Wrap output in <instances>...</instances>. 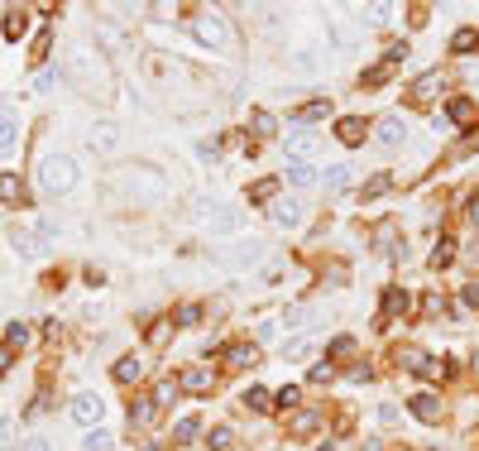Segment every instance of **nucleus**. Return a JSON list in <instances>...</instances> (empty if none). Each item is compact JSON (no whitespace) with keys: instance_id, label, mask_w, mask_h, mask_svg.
Returning <instances> with one entry per match:
<instances>
[{"instance_id":"7c9ffc66","label":"nucleus","mask_w":479,"mask_h":451,"mask_svg":"<svg viewBox=\"0 0 479 451\" xmlns=\"http://www.w3.org/2000/svg\"><path fill=\"white\" fill-rule=\"evenodd\" d=\"M20 197V183L15 178H0V202H15Z\"/></svg>"},{"instance_id":"a211bd4d","label":"nucleus","mask_w":479,"mask_h":451,"mask_svg":"<svg viewBox=\"0 0 479 451\" xmlns=\"http://www.w3.org/2000/svg\"><path fill=\"white\" fill-rule=\"evenodd\" d=\"M225 360H230V365H254V345H230Z\"/></svg>"},{"instance_id":"393cba45","label":"nucleus","mask_w":479,"mask_h":451,"mask_svg":"<svg viewBox=\"0 0 479 451\" xmlns=\"http://www.w3.org/2000/svg\"><path fill=\"white\" fill-rule=\"evenodd\" d=\"M273 192H278V178H264V183H259L254 192H249V202H268Z\"/></svg>"},{"instance_id":"20e7f679","label":"nucleus","mask_w":479,"mask_h":451,"mask_svg":"<svg viewBox=\"0 0 479 451\" xmlns=\"http://www.w3.org/2000/svg\"><path fill=\"white\" fill-rule=\"evenodd\" d=\"M192 34H197V39H202V44H225V20H221V15H202V20H197V25H192Z\"/></svg>"},{"instance_id":"412c9836","label":"nucleus","mask_w":479,"mask_h":451,"mask_svg":"<svg viewBox=\"0 0 479 451\" xmlns=\"http://www.w3.org/2000/svg\"><path fill=\"white\" fill-rule=\"evenodd\" d=\"M451 260H455V245H451V240H441V245H436V255H431V265H436V269H446Z\"/></svg>"},{"instance_id":"c9c22d12","label":"nucleus","mask_w":479,"mask_h":451,"mask_svg":"<svg viewBox=\"0 0 479 451\" xmlns=\"http://www.w3.org/2000/svg\"><path fill=\"white\" fill-rule=\"evenodd\" d=\"M293 403H297V389H293V384H288V389H278V408H293Z\"/></svg>"},{"instance_id":"79ce46f5","label":"nucleus","mask_w":479,"mask_h":451,"mask_svg":"<svg viewBox=\"0 0 479 451\" xmlns=\"http://www.w3.org/2000/svg\"><path fill=\"white\" fill-rule=\"evenodd\" d=\"M29 451H48V442H44V437H39V442H29Z\"/></svg>"},{"instance_id":"f8f14e48","label":"nucleus","mask_w":479,"mask_h":451,"mask_svg":"<svg viewBox=\"0 0 479 451\" xmlns=\"http://www.w3.org/2000/svg\"><path fill=\"white\" fill-rule=\"evenodd\" d=\"M183 389H192V394H206V389H211V370H202V365H197V370H187V374H183Z\"/></svg>"},{"instance_id":"9d476101","label":"nucleus","mask_w":479,"mask_h":451,"mask_svg":"<svg viewBox=\"0 0 479 451\" xmlns=\"http://www.w3.org/2000/svg\"><path fill=\"white\" fill-rule=\"evenodd\" d=\"M115 144H120V134H115V125H96V130H91V149H101V154H110Z\"/></svg>"},{"instance_id":"473e14b6","label":"nucleus","mask_w":479,"mask_h":451,"mask_svg":"<svg viewBox=\"0 0 479 451\" xmlns=\"http://www.w3.org/2000/svg\"><path fill=\"white\" fill-rule=\"evenodd\" d=\"M29 341V326L25 322H15V326H10V345H25Z\"/></svg>"},{"instance_id":"2f4dec72","label":"nucleus","mask_w":479,"mask_h":451,"mask_svg":"<svg viewBox=\"0 0 479 451\" xmlns=\"http://www.w3.org/2000/svg\"><path fill=\"white\" fill-rule=\"evenodd\" d=\"M211 447H216V451L230 447V427H216V432H211Z\"/></svg>"},{"instance_id":"f3484780","label":"nucleus","mask_w":479,"mask_h":451,"mask_svg":"<svg viewBox=\"0 0 479 451\" xmlns=\"http://www.w3.org/2000/svg\"><path fill=\"white\" fill-rule=\"evenodd\" d=\"M475 44H479V34H475V29H460V34L451 39V49H455V53H470Z\"/></svg>"},{"instance_id":"e433bc0d","label":"nucleus","mask_w":479,"mask_h":451,"mask_svg":"<svg viewBox=\"0 0 479 451\" xmlns=\"http://www.w3.org/2000/svg\"><path fill=\"white\" fill-rule=\"evenodd\" d=\"M178 322H183V326H192V322H202V307H183V312H178Z\"/></svg>"},{"instance_id":"bb28decb","label":"nucleus","mask_w":479,"mask_h":451,"mask_svg":"<svg viewBox=\"0 0 479 451\" xmlns=\"http://www.w3.org/2000/svg\"><path fill=\"white\" fill-rule=\"evenodd\" d=\"M431 91H436V77H422L412 87V101H431Z\"/></svg>"},{"instance_id":"4468645a","label":"nucleus","mask_w":479,"mask_h":451,"mask_svg":"<svg viewBox=\"0 0 479 451\" xmlns=\"http://www.w3.org/2000/svg\"><path fill=\"white\" fill-rule=\"evenodd\" d=\"M197 432H202V418H183V423L173 427V442H178V447H187Z\"/></svg>"},{"instance_id":"f257e3e1","label":"nucleus","mask_w":479,"mask_h":451,"mask_svg":"<svg viewBox=\"0 0 479 451\" xmlns=\"http://www.w3.org/2000/svg\"><path fill=\"white\" fill-rule=\"evenodd\" d=\"M72 183H77V163L67 154H48L39 163V187L44 192H72Z\"/></svg>"},{"instance_id":"ddd939ff","label":"nucleus","mask_w":479,"mask_h":451,"mask_svg":"<svg viewBox=\"0 0 479 451\" xmlns=\"http://www.w3.org/2000/svg\"><path fill=\"white\" fill-rule=\"evenodd\" d=\"M293 187H312V178H317V168L312 163H288V173H283Z\"/></svg>"},{"instance_id":"9b49d317","label":"nucleus","mask_w":479,"mask_h":451,"mask_svg":"<svg viewBox=\"0 0 479 451\" xmlns=\"http://www.w3.org/2000/svg\"><path fill=\"white\" fill-rule=\"evenodd\" d=\"M336 134H341L346 144H360V139H365V120H360V115H346V120L336 125Z\"/></svg>"},{"instance_id":"c756f323","label":"nucleus","mask_w":479,"mask_h":451,"mask_svg":"<svg viewBox=\"0 0 479 451\" xmlns=\"http://www.w3.org/2000/svg\"><path fill=\"white\" fill-rule=\"evenodd\" d=\"M15 245H20V255H39V240L25 236V231H15Z\"/></svg>"},{"instance_id":"72a5a7b5","label":"nucleus","mask_w":479,"mask_h":451,"mask_svg":"<svg viewBox=\"0 0 479 451\" xmlns=\"http://www.w3.org/2000/svg\"><path fill=\"white\" fill-rule=\"evenodd\" d=\"M465 115H470V101H465V96H455V101H451V120H465Z\"/></svg>"},{"instance_id":"f704fd0d","label":"nucleus","mask_w":479,"mask_h":451,"mask_svg":"<svg viewBox=\"0 0 479 451\" xmlns=\"http://www.w3.org/2000/svg\"><path fill=\"white\" fill-rule=\"evenodd\" d=\"M379 192H388V178H369L365 183V197H379Z\"/></svg>"},{"instance_id":"0eeeda50","label":"nucleus","mask_w":479,"mask_h":451,"mask_svg":"<svg viewBox=\"0 0 479 451\" xmlns=\"http://www.w3.org/2000/svg\"><path fill=\"white\" fill-rule=\"evenodd\" d=\"M317 408H302V413H293V418H288V432H293V437H307V432H317Z\"/></svg>"},{"instance_id":"a878e982","label":"nucleus","mask_w":479,"mask_h":451,"mask_svg":"<svg viewBox=\"0 0 479 451\" xmlns=\"http://www.w3.org/2000/svg\"><path fill=\"white\" fill-rule=\"evenodd\" d=\"M10 149H15V125L0 115V154H10Z\"/></svg>"},{"instance_id":"7ed1b4c3","label":"nucleus","mask_w":479,"mask_h":451,"mask_svg":"<svg viewBox=\"0 0 479 451\" xmlns=\"http://www.w3.org/2000/svg\"><path fill=\"white\" fill-rule=\"evenodd\" d=\"M72 418H77L81 427L101 423V418H106V403H101L96 394H77V398H72Z\"/></svg>"},{"instance_id":"1a4fd4ad","label":"nucleus","mask_w":479,"mask_h":451,"mask_svg":"<svg viewBox=\"0 0 479 451\" xmlns=\"http://www.w3.org/2000/svg\"><path fill=\"white\" fill-rule=\"evenodd\" d=\"M412 413H417L422 423H441V408H436V398H431V394H417V398H412Z\"/></svg>"},{"instance_id":"6e6552de","label":"nucleus","mask_w":479,"mask_h":451,"mask_svg":"<svg viewBox=\"0 0 479 451\" xmlns=\"http://www.w3.org/2000/svg\"><path fill=\"white\" fill-rule=\"evenodd\" d=\"M288 149H293V163H307V154L317 149V139H312L307 130H293L288 134Z\"/></svg>"},{"instance_id":"c85d7f7f","label":"nucleus","mask_w":479,"mask_h":451,"mask_svg":"<svg viewBox=\"0 0 479 451\" xmlns=\"http://www.w3.org/2000/svg\"><path fill=\"white\" fill-rule=\"evenodd\" d=\"M81 447H86V451H110V437H106V432H86Z\"/></svg>"},{"instance_id":"58836bf2","label":"nucleus","mask_w":479,"mask_h":451,"mask_svg":"<svg viewBox=\"0 0 479 451\" xmlns=\"http://www.w3.org/2000/svg\"><path fill=\"white\" fill-rule=\"evenodd\" d=\"M10 370V345H0V374Z\"/></svg>"},{"instance_id":"a19ab883","label":"nucleus","mask_w":479,"mask_h":451,"mask_svg":"<svg viewBox=\"0 0 479 451\" xmlns=\"http://www.w3.org/2000/svg\"><path fill=\"white\" fill-rule=\"evenodd\" d=\"M470 221L479 226V197H470Z\"/></svg>"},{"instance_id":"5701e85b","label":"nucleus","mask_w":479,"mask_h":451,"mask_svg":"<svg viewBox=\"0 0 479 451\" xmlns=\"http://www.w3.org/2000/svg\"><path fill=\"white\" fill-rule=\"evenodd\" d=\"M244 408L264 413V408H273V403H268V394H264V389H249V394H244Z\"/></svg>"},{"instance_id":"b1692460","label":"nucleus","mask_w":479,"mask_h":451,"mask_svg":"<svg viewBox=\"0 0 479 451\" xmlns=\"http://www.w3.org/2000/svg\"><path fill=\"white\" fill-rule=\"evenodd\" d=\"M331 34H336V44H346V49L355 44V29H350L346 20H331Z\"/></svg>"},{"instance_id":"ea45409f","label":"nucleus","mask_w":479,"mask_h":451,"mask_svg":"<svg viewBox=\"0 0 479 451\" xmlns=\"http://www.w3.org/2000/svg\"><path fill=\"white\" fill-rule=\"evenodd\" d=\"M465 303H479V284H470V288H465Z\"/></svg>"},{"instance_id":"cd10ccee","label":"nucleus","mask_w":479,"mask_h":451,"mask_svg":"<svg viewBox=\"0 0 479 451\" xmlns=\"http://www.w3.org/2000/svg\"><path fill=\"white\" fill-rule=\"evenodd\" d=\"M249 125H254L259 134H273V115H268V110H254V115H249Z\"/></svg>"},{"instance_id":"2eb2a0df","label":"nucleus","mask_w":479,"mask_h":451,"mask_svg":"<svg viewBox=\"0 0 479 451\" xmlns=\"http://www.w3.org/2000/svg\"><path fill=\"white\" fill-rule=\"evenodd\" d=\"M25 29H29V15H25V10H10V15H5V39H20Z\"/></svg>"},{"instance_id":"6ab92c4d","label":"nucleus","mask_w":479,"mask_h":451,"mask_svg":"<svg viewBox=\"0 0 479 451\" xmlns=\"http://www.w3.org/2000/svg\"><path fill=\"white\" fill-rule=\"evenodd\" d=\"M346 183H350V168H346V163L326 168V187H331V192H336V187H346Z\"/></svg>"},{"instance_id":"4be33fe9","label":"nucleus","mask_w":479,"mask_h":451,"mask_svg":"<svg viewBox=\"0 0 479 451\" xmlns=\"http://www.w3.org/2000/svg\"><path fill=\"white\" fill-rule=\"evenodd\" d=\"M230 231H240V216H216L211 221V236H230Z\"/></svg>"},{"instance_id":"aec40b11","label":"nucleus","mask_w":479,"mask_h":451,"mask_svg":"<svg viewBox=\"0 0 479 451\" xmlns=\"http://www.w3.org/2000/svg\"><path fill=\"white\" fill-rule=\"evenodd\" d=\"M149 413H154V398H139V403H130V423H149Z\"/></svg>"},{"instance_id":"4c0bfd02","label":"nucleus","mask_w":479,"mask_h":451,"mask_svg":"<svg viewBox=\"0 0 479 451\" xmlns=\"http://www.w3.org/2000/svg\"><path fill=\"white\" fill-rule=\"evenodd\" d=\"M350 350H355V341H350V336H341V341L331 345V355H350Z\"/></svg>"},{"instance_id":"423d86ee","label":"nucleus","mask_w":479,"mask_h":451,"mask_svg":"<svg viewBox=\"0 0 479 451\" xmlns=\"http://www.w3.org/2000/svg\"><path fill=\"white\" fill-rule=\"evenodd\" d=\"M402 134H407V125H402L398 115H383L379 120V144H402Z\"/></svg>"},{"instance_id":"dca6fc26","label":"nucleus","mask_w":479,"mask_h":451,"mask_svg":"<svg viewBox=\"0 0 479 451\" xmlns=\"http://www.w3.org/2000/svg\"><path fill=\"white\" fill-rule=\"evenodd\" d=\"M139 370H144V365H139V355H125V360L115 365V379H120V384H130V379H139Z\"/></svg>"},{"instance_id":"39448f33","label":"nucleus","mask_w":479,"mask_h":451,"mask_svg":"<svg viewBox=\"0 0 479 451\" xmlns=\"http://www.w3.org/2000/svg\"><path fill=\"white\" fill-rule=\"evenodd\" d=\"M302 212H307V207H302L297 197H283V202L273 207V226H288V231H293V226H302Z\"/></svg>"},{"instance_id":"f03ea898","label":"nucleus","mask_w":479,"mask_h":451,"mask_svg":"<svg viewBox=\"0 0 479 451\" xmlns=\"http://www.w3.org/2000/svg\"><path fill=\"white\" fill-rule=\"evenodd\" d=\"M125 173H130L125 183H130V192L139 197V202H159L163 197V178L154 173V168H125Z\"/></svg>"}]
</instances>
